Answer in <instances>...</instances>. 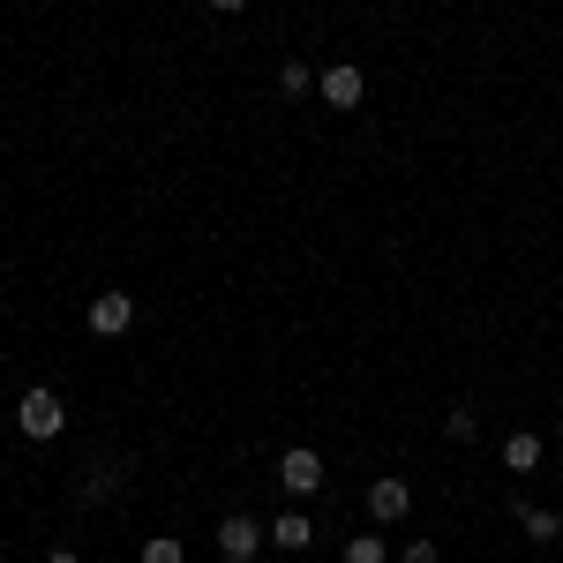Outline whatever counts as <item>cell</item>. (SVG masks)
I'll list each match as a JSON object with an SVG mask.
<instances>
[{
	"label": "cell",
	"instance_id": "obj_1",
	"mask_svg": "<svg viewBox=\"0 0 563 563\" xmlns=\"http://www.w3.org/2000/svg\"><path fill=\"white\" fill-rule=\"evenodd\" d=\"M15 429L31 435V443H53V435L68 429V406H60V390L31 384V390H23V406H15Z\"/></svg>",
	"mask_w": 563,
	"mask_h": 563
},
{
	"label": "cell",
	"instance_id": "obj_2",
	"mask_svg": "<svg viewBox=\"0 0 563 563\" xmlns=\"http://www.w3.org/2000/svg\"><path fill=\"white\" fill-rule=\"evenodd\" d=\"M84 323L98 331V339H121V331L135 323V294H121V286H106V294L90 301V316H84Z\"/></svg>",
	"mask_w": 563,
	"mask_h": 563
},
{
	"label": "cell",
	"instance_id": "obj_3",
	"mask_svg": "<svg viewBox=\"0 0 563 563\" xmlns=\"http://www.w3.org/2000/svg\"><path fill=\"white\" fill-rule=\"evenodd\" d=\"M256 549H263V519L233 511V519L218 526V556H225V563H256Z\"/></svg>",
	"mask_w": 563,
	"mask_h": 563
},
{
	"label": "cell",
	"instance_id": "obj_4",
	"mask_svg": "<svg viewBox=\"0 0 563 563\" xmlns=\"http://www.w3.org/2000/svg\"><path fill=\"white\" fill-rule=\"evenodd\" d=\"M323 106H331V113H353V106H361V98H368V76H361V68H353V60H339V68H323Z\"/></svg>",
	"mask_w": 563,
	"mask_h": 563
},
{
	"label": "cell",
	"instance_id": "obj_5",
	"mask_svg": "<svg viewBox=\"0 0 563 563\" xmlns=\"http://www.w3.org/2000/svg\"><path fill=\"white\" fill-rule=\"evenodd\" d=\"M406 511H413V488H406V481H398V474L368 481V519H376V526H398V519H406Z\"/></svg>",
	"mask_w": 563,
	"mask_h": 563
},
{
	"label": "cell",
	"instance_id": "obj_6",
	"mask_svg": "<svg viewBox=\"0 0 563 563\" xmlns=\"http://www.w3.org/2000/svg\"><path fill=\"white\" fill-rule=\"evenodd\" d=\"M278 481H286L294 496H316V488H323V451H308V443H294V451L278 459Z\"/></svg>",
	"mask_w": 563,
	"mask_h": 563
},
{
	"label": "cell",
	"instance_id": "obj_7",
	"mask_svg": "<svg viewBox=\"0 0 563 563\" xmlns=\"http://www.w3.org/2000/svg\"><path fill=\"white\" fill-rule=\"evenodd\" d=\"M271 541H278L286 556H301L308 541H316V519H308V511H278V519H271Z\"/></svg>",
	"mask_w": 563,
	"mask_h": 563
},
{
	"label": "cell",
	"instance_id": "obj_8",
	"mask_svg": "<svg viewBox=\"0 0 563 563\" xmlns=\"http://www.w3.org/2000/svg\"><path fill=\"white\" fill-rule=\"evenodd\" d=\"M504 466H511V474H541V435H504Z\"/></svg>",
	"mask_w": 563,
	"mask_h": 563
},
{
	"label": "cell",
	"instance_id": "obj_9",
	"mask_svg": "<svg viewBox=\"0 0 563 563\" xmlns=\"http://www.w3.org/2000/svg\"><path fill=\"white\" fill-rule=\"evenodd\" d=\"M519 526H526V541H541V549H549V541H563V511H541V504H526Z\"/></svg>",
	"mask_w": 563,
	"mask_h": 563
},
{
	"label": "cell",
	"instance_id": "obj_10",
	"mask_svg": "<svg viewBox=\"0 0 563 563\" xmlns=\"http://www.w3.org/2000/svg\"><path fill=\"white\" fill-rule=\"evenodd\" d=\"M278 90H286V98H308V90H316V68H308V60H286V68H278Z\"/></svg>",
	"mask_w": 563,
	"mask_h": 563
},
{
	"label": "cell",
	"instance_id": "obj_11",
	"mask_svg": "<svg viewBox=\"0 0 563 563\" xmlns=\"http://www.w3.org/2000/svg\"><path fill=\"white\" fill-rule=\"evenodd\" d=\"M143 563H180V541L174 533H151V541H143Z\"/></svg>",
	"mask_w": 563,
	"mask_h": 563
},
{
	"label": "cell",
	"instance_id": "obj_12",
	"mask_svg": "<svg viewBox=\"0 0 563 563\" xmlns=\"http://www.w3.org/2000/svg\"><path fill=\"white\" fill-rule=\"evenodd\" d=\"M346 563H384V541H376V533H353V541H346Z\"/></svg>",
	"mask_w": 563,
	"mask_h": 563
},
{
	"label": "cell",
	"instance_id": "obj_13",
	"mask_svg": "<svg viewBox=\"0 0 563 563\" xmlns=\"http://www.w3.org/2000/svg\"><path fill=\"white\" fill-rule=\"evenodd\" d=\"M443 429H451V435H459V443H466V435L481 429V413H474V406H451V421H443Z\"/></svg>",
	"mask_w": 563,
	"mask_h": 563
},
{
	"label": "cell",
	"instance_id": "obj_14",
	"mask_svg": "<svg viewBox=\"0 0 563 563\" xmlns=\"http://www.w3.org/2000/svg\"><path fill=\"white\" fill-rule=\"evenodd\" d=\"M398 563H435V541H406V556Z\"/></svg>",
	"mask_w": 563,
	"mask_h": 563
},
{
	"label": "cell",
	"instance_id": "obj_15",
	"mask_svg": "<svg viewBox=\"0 0 563 563\" xmlns=\"http://www.w3.org/2000/svg\"><path fill=\"white\" fill-rule=\"evenodd\" d=\"M211 8H218V15H241V8H249V0H211Z\"/></svg>",
	"mask_w": 563,
	"mask_h": 563
},
{
	"label": "cell",
	"instance_id": "obj_16",
	"mask_svg": "<svg viewBox=\"0 0 563 563\" xmlns=\"http://www.w3.org/2000/svg\"><path fill=\"white\" fill-rule=\"evenodd\" d=\"M45 563H84V556H76V549H53V556H45Z\"/></svg>",
	"mask_w": 563,
	"mask_h": 563
}]
</instances>
